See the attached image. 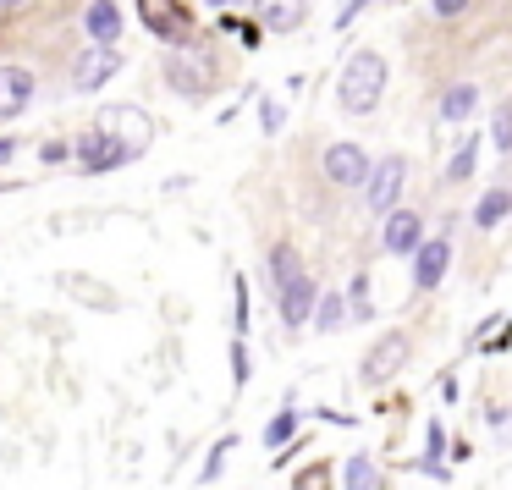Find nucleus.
<instances>
[{
    "label": "nucleus",
    "mask_w": 512,
    "mask_h": 490,
    "mask_svg": "<svg viewBox=\"0 0 512 490\" xmlns=\"http://www.w3.org/2000/svg\"><path fill=\"white\" fill-rule=\"evenodd\" d=\"M342 320H347V298H342V292H320L309 325H320V331H342Z\"/></svg>",
    "instance_id": "20"
},
{
    "label": "nucleus",
    "mask_w": 512,
    "mask_h": 490,
    "mask_svg": "<svg viewBox=\"0 0 512 490\" xmlns=\"http://www.w3.org/2000/svg\"><path fill=\"white\" fill-rule=\"evenodd\" d=\"M507 210H512V193L507 188H490L485 199L474 204V226H479V232H490V226L507 221Z\"/></svg>",
    "instance_id": "18"
},
{
    "label": "nucleus",
    "mask_w": 512,
    "mask_h": 490,
    "mask_svg": "<svg viewBox=\"0 0 512 490\" xmlns=\"http://www.w3.org/2000/svg\"><path fill=\"white\" fill-rule=\"evenodd\" d=\"M83 28H89L94 45L116 50V39H122V6H116V0H89V12H83Z\"/></svg>",
    "instance_id": "15"
},
{
    "label": "nucleus",
    "mask_w": 512,
    "mask_h": 490,
    "mask_svg": "<svg viewBox=\"0 0 512 490\" xmlns=\"http://www.w3.org/2000/svg\"><path fill=\"white\" fill-rule=\"evenodd\" d=\"M72 149H78V155H72V160H78V171H116V166H127V160H133L122 144H116V138H105L100 127H94V133H83Z\"/></svg>",
    "instance_id": "11"
},
{
    "label": "nucleus",
    "mask_w": 512,
    "mask_h": 490,
    "mask_svg": "<svg viewBox=\"0 0 512 490\" xmlns=\"http://www.w3.org/2000/svg\"><path fill=\"white\" fill-rule=\"evenodd\" d=\"M248 375H254V364H248V342H237V336H232V386L243 391Z\"/></svg>",
    "instance_id": "26"
},
{
    "label": "nucleus",
    "mask_w": 512,
    "mask_h": 490,
    "mask_svg": "<svg viewBox=\"0 0 512 490\" xmlns=\"http://www.w3.org/2000/svg\"><path fill=\"white\" fill-rule=\"evenodd\" d=\"M474 160H479V138H463V144H457V155H452V166H446V177L463 182L468 171H474Z\"/></svg>",
    "instance_id": "24"
},
{
    "label": "nucleus",
    "mask_w": 512,
    "mask_h": 490,
    "mask_svg": "<svg viewBox=\"0 0 512 490\" xmlns=\"http://www.w3.org/2000/svg\"><path fill=\"white\" fill-rule=\"evenodd\" d=\"M446 265H452V243H446V237H424V243L413 248V287L419 292L441 287Z\"/></svg>",
    "instance_id": "12"
},
{
    "label": "nucleus",
    "mask_w": 512,
    "mask_h": 490,
    "mask_svg": "<svg viewBox=\"0 0 512 490\" xmlns=\"http://www.w3.org/2000/svg\"><path fill=\"white\" fill-rule=\"evenodd\" d=\"M12 6H23V0H0V12H12Z\"/></svg>",
    "instance_id": "34"
},
{
    "label": "nucleus",
    "mask_w": 512,
    "mask_h": 490,
    "mask_svg": "<svg viewBox=\"0 0 512 490\" xmlns=\"http://www.w3.org/2000/svg\"><path fill=\"white\" fill-rule=\"evenodd\" d=\"M232 336L237 342L248 336V281L243 276H232Z\"/></svg>",
    "instance_id": "23"
},
{
    "label": "nucleus",
    "mask_w": 512,
    "mask_h": 490,
    "mask_svg": "<svg viewBox=\"0 0 512 490\" xmlns=\"http://www.w3.org/2000/svg\"><path fill=\"white\" fill-rule=\"evenodd\" d=\"M298 424H303V413L287 402V408H276V413L265 419V430H259V441H265L270 452H281V446H292V441H298Z\"/></svg>",
    "instance_id": "16"
},
{
    "label": "nucleus",
    "mask_w": 512,
    "mask_h": 490,
    "mask_svg": "<svg viewBox=\"0 0 512 490\" xmlns=\"http://www.w3.org/2000/svg\"><path fill=\"white\" fill-rule=\"evenodd\" d=\"M314 303H320V281L303 270L298 281H287V287L276 292V309H281V325L287 331H303V325L314 320Z\"/></svg>",
    "instance_id": "8"
},
{
    "label": "nucleus",
    "mask_w": 512,
    "mask_h": 490,
    "mask_svg": "<svg viewBox=\"0 0 512 490\" xmlns=\"http://www.w3.org/2000/svg\"><path fill=\"white\" fill-rule=\"evenodd\" d=\"M160 78H166L171 94H182V100H210L221 72H215V56H210V50L182 45V50H171V56L160 61Z\"/></svg>",
    "instance_id": "2"
},
{
    "label": "nucleus",
    "mask_w": 512,
    "mask_h": 490,
    "mask_svg": "<svg viewBox=\"0 0 512 490\" xmlns=\"http://www.w3.org/2000/svg\"><path fill=\"white\" fill-rule=\"evenodd\" d=\"M386 94V56L380 50H353L342 61V78H336V105L347 116H369Z\"/></svg>",
    "instance_id": "1"
},
{
    "label": "nucleus",
    "mask_w": 512,
    "mask_h": 490,
    "mask_svg": "<svg viewBox=\"0 0 512 490\" xmlns=\"http://www.w3.org/2000/svg\"><path fill=\"white\" fill-rule=\"evenodd\" d=\"M122 50H105V45H94V50H83L78 61H72V89L78 94H100L105 83L116 78V72H122Z\"/></svg>",
    "instance_id": "7"
},
{
    "label": "nucleus",
    "mask_w": 512,
    "mask_h": 490,
    "mask_svg": "<svg viewBox=\"0 0 512 490\" xmlns=\"http://www.w3.org/2000/svg\"><path fill=\"white\" fill-rule=\"evenodd\" d=\"M39 160H45V166H67V160H72V144H61V138H50V144L39 149Z\"/></svg>",
    "instance_id": "27"
},
{
    "label": "nucleus",
    "mask_w": 512,
    "mask_h": 490,
    "mask_svg": "<svg viewBox=\"0 0 512 490\" xmlns=\"http://www.w3.org/2000/svg\"><path fill=\"white\" fill-rule=\"evenodd\" d=\"M237 452V435H221V441L210 446V452H204V468H199V485H215V479L226 474V457Z\"/></svg>",
    "instance_id": "22"
},
{
    "label": "nucleus",
    "mask_w": 512,
    "mask_h": 490,
    "mask_svg": "<svg viewBox=\"0 0 512 490\" xmlns=\"http://www.w3.org/2000/svg\"><path fill=\"white\" fill-rule=\"evenodd\" d=\"M490 144L507 155L512 149V105H496V122H490Z\"/></svg>",
    "instance_id": "25"
},
{
    "label": "nucleus",
    "mask_w": 512,
    "mask_h": 490,
    "mask_svg": "<svg viewBox=\"0 0 512 490\" xmlns=\"http://www.w3.org/2000/svg\"><path fill=\"white\" fill-rule=\"evenodd\" d=\"M424 446H430V463L446 452V430H441V419H430V430H424Z\"/></svg>",
    "instance_id": "28"
},
{
    "label": "nucleus",
    "mask_w": 512,
    "mask_h": 490,
    "mask_svg": "<svg viewBox=\"0 0 512 490\" xmlns=\"http://www.w3.org/2000/svg\"><path fill=\"white\" fill-rule=\"evenodd\" d=\"M402 182H408V160H402V155L375 160V166H369V182H364V204L375 215H391V210H397V199H402Z\"/></svg>",
    "instance_id": "5"
},
{
    "label": "nucleus",
    "mask_w": 512,
    "mask_h": 490,
    "mask_svg": "<svg viewBox=\"0 0 512 490\" xmlns=\"http://www.w3.org/2000/svg\"><path fill=\"white\" fill-rule=\"evenodd\" d=\"M265 265H270V292H281L287 281L303 276V259H298V248H292V243H270Z\"/></svg>",
    "instance_id": "17"
},
{
    "label": "nucleus",
    "mask_w": 512,
    "mask_h": 490,
    "mask_svg": "<svg viewBox=\"0 0 512 490\" xmlns=\"http://www.w3.org/2000/svg\"><path fill=\"white\" fill-rule=\"evenodd\" d=\"M138 12H144L149 39H160V45H171V50L193 45V12L182 0H138Z\"/></svg>",
    "instance_id": "4"
},
{
    "label": "nucleus",
    "mask_w": 512,
    "mask_h": 490,
    "mask_svg": "<svg viewBox=\"0 0 512 490\" xmlns=\"http://www.w3.org/2000/svg\"><path fill=\"white\" fill-rule=\"evenodd\" d=\"M408 353H413L408 336H402V331H386V336H380V342L364 353V375H358V380H364V386H386V380L397 375L402 364H408Z\"/></svg>",
    "instance_id": "6"
},
{
    "label": "nucleus",
    "mask_w": 512,
    "mask_h": 490,
    "mask_svg": "<svg viewBox=\"0 0 512 490\" xmlns=\"http://www.w3.org/2000/svg\"><path fill=\"white\" fill-rule=\"evenodd\" d=\"M468 0H435V17H463Z\"/></svg>",
    "instance_id": "31"
},
{
    "label": "nucleus",
    "mask_w": 512,
    "mask_h": 490,
    "mask_svg": "<svg viewBox=\"0 0 512 490\" xmlns=\"http://www.w3.org/2000/svg\"><path fill=\"white\" fill-rule=\"evenodd\" d=\"M342 490H380V468H375V457H364V452L347 457V468H342Z\"/></svg>",
    "instance_id": "19"
},
{
    "label": "nucleus",
    "mask_w": 512,
    "mask_h": 490,
    "mask_svg": "<svg viewBox=\"0 0 512 490\" xmlns=\"http://www.w3.org/2000/svg\"><path fill=\"white\" fill-rule=\"evenodd\" d=\"M254 17L270 34H298L303 17H309V0H254Z\"/></svg>",
    "instance_id": "14"
},
{
    "label": "nucleus",
    "mask_w": 512,
    "mask_h": 490,
    "mask_svg": "<svg viewBox=\"0 0 512 490\" xmlns=\"http://www.w3.org/2000/svg\"><path fill=\"white\" fill-rule=\"evenodd\" d=\"M424 243V221L413 210H391L386 215V226H380V248H386V254H413V248Z\"/></svg>",
    "instance_id": "13"
},
{
    "label": "nucleus",
    "mask_w": 512,
    "mask_h": 490,
    "mask_svg": "<svg viewBox=\"0 0 512 490\" xmlns=\"http://www.w3.org/2000/svg\"><path fill=\"white\" fill-rule=\"evenodd\" d=\"M353 314H358V320L369 314V276H358V281H353Z\"/></svg>",
    "instance_id": "29"
},
{
    "label": "nucleus",
    "mask_w": 512,
    "mask_h": 490,
    "mask_svg": "<svg viewBox=\"0 0 512 490\" xmlns=\"http://www.w3.org/2000/svg\"><path fill=\"white\" fill-rule=\"evenodd\" d=\"M34 89H39L34 72L17 67V61H6V67H0V122H17V116L34 105Z\"/></svg>",
    "instance_id": "10"
},
{
    "label": "nucleus",
    "mask_w": 512,
    "mask_h": 490,
    "mask_svg": "<svg viewBox=\"0 0 512 490\" xmlns=\"http://www.w3.org/2000/svg\"><path fill=\"white\" fill-rule=\"evenodd\" d=\"M325 177L336 188H364L369 182V149L364 144H331L325 149Z\"/></svg>",
    "instance_id": "9"
},
{
    "label": "nucleus",
    "mask_w": 512,
    "mask_h": 490,
    "mask_svg": "<svg viewBox=\"0 0 512 490\" xmlns=\"http://www.w3.org/2000/svg\"><path fill=\"white\" fill-rule=\"evenodd\" d=\"M479 105V89L474 83H457V89H446V100H441V116L446 122H468V111Z\"/></svg>",
    "instance_id": "21"
},
{
    "label": "nucleus",
    "mask_w": 512,
    "mask_h": 490,
    "mask_svg": "<svg viewBox=\"0 0 512 490\" xmlns=\"http://www.w3.org/2000/svg\"><path fill=\"white\" fill-rule=\"evenodd\" d=\"M94 127H100L105 138H116L133 160L144 155L149 138H155V122H149V111H138V105H100V122Z\"/></svg>",
    "instance_id": "3"
},
{
    "label": "nucleus",
    "mask_w": 512,
    "mask_h": 490,
    "mask_svg": "<svg viewBox=\"0 0 512 490\" xmlns=\"http://www.w3.org/2000/svg\"><path fill=\"white\" fill-rule=\"evenodd\" d=\"M17 149H23L17 138H0V166H12V160H17Z\"/></svg>",
    "instance_id": "33"
},
{
    "label": "nucleus",
    "mask_w": 512,
    "mask_h": 490,
    "mask_svg": "<svg viewBox=\"0 0 512 490\" xmlns=\"http://www.w3.org/2000/svg\"><path fill=\"white\" fill-rule=\"evenodd\" d=\"M204 6H210V12H221V6H226V0H204Z\"/></svg>",
    "instance_id": "35"
},
{
    "label": "nucleus",
    "mask_w": 512,
    "mask_h": 490,
    "mask_svg": "<svg viewBox=\"0 0 512 490\" xmlns=\"http://www.w3.org/2000/svg\"><path fill=\"white\" fill-rule=\"evenodd\" d=\"M281 122H287V111H281V100H265V133H281Z\"/></svg>",
    "instance_id": "30"
},
{
    "label": "nucleus",
    "mask_w": 512,
    "mask_h": 490,
    "mask_svg": "<svg viewBox=\"0 0 512 490\" xmlns=\"http://www.w3.org/2000/svg\"><path fill=\"white\" fill-rule=\"evenodd\" d=\"M364 6H369V0H347V6H342V17H336V28H347L358 12H364Z\"/></svg>",
    "instance_id": "32"
}]
</instances>
